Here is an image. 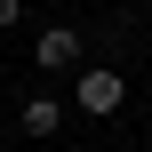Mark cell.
Listing matches in <instances>:
<instances>
[{"instance_id": "cell-1", "label": "cell", "mask_w": 152, "mask_h": 152, "mask_svg": "<svg viewBox=\"0 0 152 152\" xmlns=\"http://www.w3.org/2000/svg\"><path fill=\"white\" fill-rule=\"evenodd\" d=\"M72 104H80V112H96V120H112V112L128 104L120 64H80V72H72Z\"/></svg>"}, {"instance_id": "cell-2", "label": "cell", "mask_w": 152, "mask_h": 152, "mask_svg": "<svg viewBox=\"0 0 152 152\" xmlns=\"http://www.w3.org/2000/svg\"><path fill=\"white\" fill-rule=\"evenodd\" d=\"M32 64H40V72H80V64H88V40H80L72 24H48V32L32 40Z\"/></svg>"}, {"instance_id": "cell-3", "label": "cell", "mask_w": 152, "mask_h": 152, "mask_svg": "<svg viewBox=\"0 0 152 152\" xmlns=\"http://www.w3.org/2000/svg\"><path fill=\"white\" fill-rule=\"evenodd\" d=\"M16 128H24V136H32V144H48V136H56V128H64V104H56V96H48V88H40V96H24V104H16Z\"/></svg>"}, {"instance_id": "cell-4", "label": "cell", "mask_w": 152, "mask_h": 152, "mask_svg": "<svg viewBox=\"0 0 152 152\" xmlns=\"http://www.w3.org/2000/svg\"><path fill=\"white\" fill-rule=\"evenodd\" d=\"M24 24V0H0V32H16Z\"/></svg>"}, {"instance_id": "cell-5", "label": "cell", "mask_w": 152, "mask_h": 152, "mask_svg": "<svg viewBox=\"0 0 152 152\" xmlns=\"http://www.w3.org/2000/svg\"><path fill=\"white\" fill-rule=\"evenodd\" d=\"M0 88H8V64H0Z\"/></svg>"}, {"instance_id": "cell-6", "label": "cell", "mask_w": 152, "mask_h": 152, "mask_svg": "<svg viewBox=\"0 0 152 152\" xmlns=\"http://www.w3.org/2000/svg\"><path fill=\"white\" fill-rule=\"evenodd\" d=\"M0 152H8V144H0Z\"/></svg>"}]
</instances>
